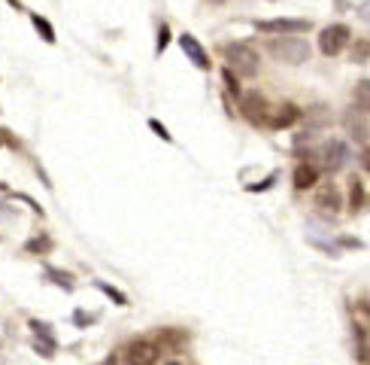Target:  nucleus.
Instances as JSON below:
<instances>
[{
    "label": "nucleus",
    "mask_w": 370,
    "mask_h": 365,
    "mask_svg": "<svg viewBox=\"0 0 370 365\" xmlns=\"http://www.w3.org/2000/svg\"><path fill=\"white\" fill-rule=\"evenodd\" d=\"M225 61H228V70L240 73L243 79L258 77V70H262V58L249 43H228L225 46Z\"/></svg>",
    "instance_id": "obj_1"
},
{
    "label": "nucleus",
    "mask_w": 370,
    "mask_h": 365,
    "mask_svg": "<svg viewBox=\"0 0 370 365\" xmlns=\"http://www.w3.org/2000/svg\"><path fill=\"white\" fill-rule=\"evenodd\" d=\"M267 55L280 64H304L309 61V43L300 37H276L267 43Z\"/></svg>",
    "instance_id": "obj_2"
},
{
    "label": "nucleus",
    "mask_w": 370,
    "mask_h": 365,
    "mask_svg": "<svg viewBox=\"0 0 370 365\" xmlns=\"http://www.w3.org/2000/svg\"><path fill=\"white\" fill-rule=\"evenodd\" d=\"M313 28L307 19H262L255 22V31L258 34H267V37H298V34H307Z\"/></svg>",
    "instance_id": "obj_3"
},
{
    "label": "nucleus",
    "mask_w": 370,
    "mask_h": 365,
    "mask_svg": "<svg viewBox=\"0 0 370 365\" xmlns=\"http://www.w3.org/2000/svg\"><path fill=\"white\" fill-rule=\"evenodd\" d=\"M349 37H352L349 24H340V22L328 24V28H322V34H319V52L328 55V58H337L343 49H346Z\"/></svg>",
    "instance_id": "obj_4"
},
{
    "label": "nucleus",
    "mask_w": 370,
    "mask_h": 365,
    "mask_svg": "<svg viewBox=\"0 0 370 365\" xmlns=\"http://www.w3.org/2000/svg\"><path fill=\"white\" fill-rule=\"evenodd\" d=\"M240 110H243V119L252 122L255 128H267V122H271V107H267L262 91H246L240 98Z\"/></svg>",
    "instance_id": "obj_5"
},
{
    "label": "nucleus",
    "mask_w": 370,
    "mask_h": 365,
    "mask_svg": "<svg viewBox=\"0 0 370 365\" xmlns=\"http://www.w3.org/2000/svg\"><path fill=\"white\" fill-rule=\"evenodd\" d=\"M158 344L146 341V338H134V341L122 350V365H155L158 362Z\"/></svg>",
    "instance_id": "obj_6"
},
{
    "label": "nucleus",
    "mask_w": 370,
    "mask_h": 365,
    "mask_svg": "<svg viewBox=\"0 0 370 365\" xmlns=\"http://www.w3.org/2000/svg\"><path fill=\"white\" fill-rule=\"evenodd\" d=\"M322 168L325 171H331V173H337L343 164H346V155H349V149H346V143H343V140H328V143L322 146Z\"/></svg>",
    "instance_id": "obj_7"
},
{
    "label": "nucleus",
    "mask_w": 370,
    "mask_h": 365,
    "mask_svg": "<svg viewBox=\"0 0 370 365\" xmlns=\"http://www.w3.org/2000/svg\"><path fill=\"white\" fill-rule=\"evenodd\" d=\"M316 207L325 213H337L343 207V198H340V189L334 186V182H322V186H316Z\"/></svg>",
    "instance_id": "obj_8"
},
{
    "label": "nucleus",
    "mask_w": 370,
    "mask_h": 365,
    "mask_svg": "<svg viewBox=\"0 0 370 365\" xmlns=\"http://www.w3.org/2000/svg\"><path fill=\"white\" fill-rule=\"evenodd\" d=\"M179 46H182V52L188 55L191 61H195L198 68H200V70H209V68H213V61H209L207 49L200 46V43H198V40L191 37V34H182V37H179Z\"/></svg>",
    "instance_id": "obj_9"
},
{
    "label": "nucleus",
    "mask_w": 370,
    "mask_h": 365,
    "mask_svg": "<svg viewBox=\"0 0 370 365\" xmlns=\"http://www.w3.org/2000/svg\"><path fill=\"white\" fill-rule=\"evenodd\" d=\"M300 107H294V104H282V107H276V110L271 113V122H267V128H291L294 122L300 119Z\"/></svg>",
    "instance_id": "obj_10"
},
{
    "label": "nucleus",
    "mask_w": 370,
    "mask_h": 365,
    "mask_svg": "<svg viewBox=\"0 0 370 365\" xmlns=\"http://www.w3.org/2000/svg\"><path fill=\"white\" fill-rule=\"evenodd\" d=\"M291 182H294V189H300V192H307V189H316L319 168H316V164H309V162H300L298 168H294V173H291Z\"/></svg>",
    "instance_id": "obj_11"
},
{
    "label": "nucleus",
    "mask_w": 370,
    "mask_h": 365,
    "mask_svg": "<svg viewBox=\"0 0 370 365\" xmlns=\"http://www.w3.org/2000/svg\"><path fill=\"white\" fill-rule=\"evenodd\" d=\"M31 24H33V28H37V34L40 37H43L46 40V43H55V28H52V24H49L46 19H43V15H37V13H31Z\"/></svg>",
    "instance_id": "obj_12"
},
{
    "label": "nucleus",
    "mask_w": 370,
    "mask_h": 365,
    "mask_svg": "<svg viewBox=\"0 0 370 365\" xmlns=\"http://www.w3.org/2000/svg\"><path fill=\"white\" fill-rule=\"evenodd\" d=\"M31 329H33V335H37V341H46V344H52V347H55L52 326H46V323H40V320H31Z\"/></svg>",
    "instance_id": "obj_13"
},
{
    "label": "nucleus",
    "mask_w": 370,
    "mask_h": 365,
    "mask_svg": "<svg viewBox=\"0 0 370 365\" xmlns=\"http://www.w3.org/2000/svg\"><path fill=\"white\" fill-rule=\"evenodd\" d=\"M46 277H52V284L64 286V289H73V274H67V271H58V268H46Z\"/></svg>",
    "instance_id": "obj_14"
},
{
    "label": "nucleus",
    "mask_w": 370,
    "mask_h": 365,
    "mask_svg": "<svg viewBox=\"0 0 370 365\" xmlns=\"http://www.w3.org/2000/svg\"><path fill=\"white\" fill-rule=\"evenodd\" d=\"M352 61H355V64H361V61H364V58H370V40H358V43L355 46H352Z\"/></svg>",
    "instance_id": "obj_15"
},
{
    "label": "nucleus",
    "mask_w": 370,
    "mask_h": 365,
    "mask_svg": "<svg viewBox=\"0 0 370 365\" xmlns=\"http://www.w3.org/2000/svg\"><path fill=\"white\" fill-rule=\"evenodd\" d=\"M222 79H225V86H228V91L234 98H243V88H240V79L234 77V73L228 68H222Z\"/></svg>",
    "instance_id": "obj_16"
},
{
    "label": "nucleus",
    "mask_w": 370,
    "mask_h": 365,
    "mask_svg": "<svg viewBox=\"0 0 370 365\" xmlns=\"http://www.w3.org/2000/svg\"><path fill=\"white\" fill-rule=\"evenodd\" d=\"M24 250H28V253H49V250H52V240H49V238H33V240L24 244Z\"/></svg>",
    "instance_id": "obj_17"
},
{
    "label": "nucleus",
    "mask_w": 370,
    "mask_h": 365,
    "mask_svg": "<svg viewBox=\"0 0 370 365\" xmlns=\"http://www.w3.org/2000/svg\"><path fill=\"white\" fill-rule=\"evenodd\" d=\"M97 289H100V293H106L109 298H113V302L115 304H122V308H124V304H128V298H124L122 293H119V289H113V286H109V284H104V280H97V284H95Z\"/></svg>",
    "instance_id": "obj_18"
},
{
    "label": "nucleus",
    "mask_w": 370,
    "mask_h": 365,
    "mask_svg": "<svg viewBox=\"0 0 370 365\" xmlns=\"http://www.w3.org/2000/svg\"><path fill=\"white\" fill-rule=\"evenodd\" d=\"M167 43H170V28H167V24H158V46H155V55H164Z\"/></svg>",
    "instance_id": "obj_19"
},
{
    "label": "nucleus",
    "mask_w": 370,
    "mask_h": 365,
    "mask_svg": "<svg viewBox=\"0 0 370 365\" xmlns=\"http://www.w3.org/2000/svg\"><path fill=\"white\" fill-rule=\"evenodd\" d=\"M149 128H152L155 134L164 140V143H170V140H173V137H170V131H167V128H164V125H161V122H158V119H149Z\"/></svg>",
    "instance_id": "obj_20"
},
{
    "label": "nucleus",
    "mask_w": 370,
    "mask_h": 365,
    "mask_svg": "<svg viewBox=\"0 0 370 365\" xmlns=\"http://www.w3.org/2000/svg\"><path fill=\"white\" fill-rule=\"evenodd\" d=\"M361 198H364V195H361V180L355 177V180H352V210H358V207H361Z\"/></svg>",
    "instance_id": "obj_21"
},
{
    "label": "nucleus",
    "mask_w": 370,
    "mask_h": 365,
    "mask_svg": "<svg viewBox=\"0 0 370 365\" xmlns=\"http://www.w3.org/2000/svg\"><path fill=\"white\" fill-rule=\"evenodd\" d=\"M358 101L364 110H370V82H361V88H358Z\"/></svg>",
    "instance_id": "obj_22"
},
{
    "label": "nucleus",
    "mask_w": 370,
    "mask_h": 365,
    "mask_svg": "<svg viewBox=\"0 0 370 365\" xmlns=\"http://www.w3.org/2000/svg\"><path fill=\"white\" fill-rule=\"evenodd\" d=\"M273 180H276V173H271V177L262 180V182H255V186H249V192H264V189L273 186Z\"/></svg>",
    "instance_id": "obj_23"
},
{
    "label": "nucleus",
    "mask_w": 370,
    "mask_h": 365,
    "mask_svg": "<svg viewBox=\"0 0 370 365\" xmlns=\"http://www.w3.org/2000/svg\"><path fill=\"white\" fill-rule=\"evenodd\" d=\"M358 19L370 24V0H364V3H361V10H358Z\"/></svg>",
    "instance_id": "obj_24"
},
{
    "label": "nucleus",
    "mask_w": 370,
    "mask_h": 365,
    "mask_svg": "<svg viewBox=\"0 0 370 365\" xmlns=\"http://www.w3.org/2000/svg\"><path fill=\"white\" fill-rule=\"evenodd\" d=\"M100 365H119V356H115V353H109V356H106V359L100 362Z\"/></svg>",
    "instance_id": "obj_25"
},
{
    "label": "nucleus",
    "mask_w": 370,
    "mask_h": 365,
    "mask_svg": "<svg viewBox=\"0 0 370 365\" xmlns=\"http://www.w3.org/2000/svg\"><path fill=\"white\" fill-rule=\"evenodd\" d=\"M167 365H182V362H179V359H170V362H167Z\"/></svg>",
    "instance_id": "obj_26"
},
{
    "label": "nucleus",
    "mask_w": 370,
    "mask_h": 365,
    "mask_svg": "<svg viewBox=\"0 0 370 365\" xmlns=\"http://www.w3.org/2000/svg\"><path fill=\"white\" fill-rule=\"evenodd\" d=\"M213 3H225V0H213Z\"/></svg>",
    "instance_id": "obj_27"
},
{
    "label": "nucleus",
    "mask_w": 370,
    "mask_h": 365,
    "mask_svg": "<svg viewBox=\"0 0 370 365\" xmlns=\"http://www.w3.org/2000/svg\"><path fill=\"white\" fill-rule=\"evenodd\" d=\"M0 189H3V182H0Z\"/></svg>",
    "instance_id": "obj_28"
}]
</instances>
